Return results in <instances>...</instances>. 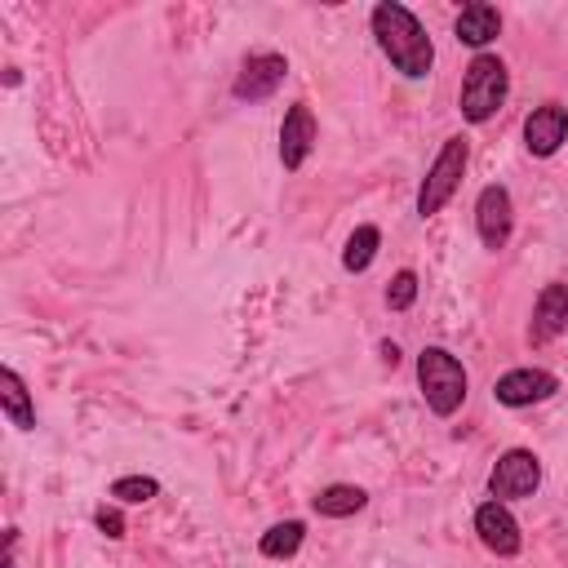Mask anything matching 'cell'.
<instances>
[{
    "mask_svg": "<svg viewBox=\"0 0 568 568\" xmlns=\"http://www.w3.org/2000/svg\"><path fill=\"white\" fill-rule=\"evenodd\" d=\"M368 27H373V40H377L382 58H386L399 75H408V80L430 75V67H435V44H430L426 27L417 22V13H413L408 4H399V0L373 4Z\"/></svg>",
    "mask_w": 568,
    "mask_h": 568,
    "instance_id": "obj_1",
    "label": "cell"
},
{
    "mask_svg": "<svg viewBox=\"0 0 568 568\" xmlns=\"http://www.w3.org/2000/svg\"><path fill=\"white\" fill-rule=\"evenodd\" d=\"M510 93V71L497 53H475L466 75H462V93H457V111L470 120V124H488L501 102Z\"/></svg>",
    "mask_w": 568,
    "mask_h": 568,
    "instance_id": "obj_2",
    "label": "cell"
},
{
    "mask_svg": "<svg viewBox=\"0 0 568 568\" xmlns=\"http://www.w3.org/2000/svg\"><path fill=\"white\" fill-rule=\"evenodd\" d=\"M417 386H422V399L435 417H453L466 404V368L444 346H426L417 355Z\"/></svg>",
    "mask_w": 568,
    "mask_h": 568,
    "instance_id": "obj_3",
    "label": "cell"
},
{
    "mask_svg": "<svg viewBox=\"0 0 568 568\" xmlns=\"http://www.w3.org/2000/svg\"><path fill=\"white\" fill-rule=\"evenodd\" d=\"M466 164H470V142L457 133V138H444V146H439V155L430 160V169H426V178H422V186H417V213L422 217H435L453 195H457V186H462V178H466Z\"/></svg>",
    "mask_w": 568,
    "mask_h": 568,
    "instance_id": "obj_4",
    "label": "cell"
},
{
    "mask_svg": "<svg viewBox=\"0 0 568 568\" xmlns=\"http://www.w3.org/2000/svg\"><path fill=\"white\" fill-rule=\"evenodd\" d=\"M541 488V462L528 448H506L497 457V466L488 470V493L493 501H515V497H532Z\"/></svg>",
    "mask_w": 568,
    "mask_h": 568,
    "instance_id": "obj_5",
    "label": "cell"
},
{
    "mask_svg": "<svg viewBox=\"0 0 568 568\" xmlns=\"http://www.w3.org/2000/svg\"><path fill=\"white\" fill-rule=\"evenodd\" d=\"M475 231H479V244L488 253H501L510 244V231H515V204H510V191L501 182L484 186L479 200H475Z\"/></svg>",
    "mask_w": 568,
    "mask_h": 568,
    "instance_id": "obj_6",
    "label": "cell"
},
{
    "mask_svg": "<svg viewBox=\"0 0 568 568\" xmlns=\"http://www.w3.org/2000/svg\"><path fill=\"white\" fill-rule=\"evenodd\" d=\"M284 75H288V58L284 53H275V49L248 53L244 67H240V75H235V84H231V93L240 102H262V98H271L284 84Z\"/></svg>",
    "mask_w": 568,
    "mask_h": 568,
    "instance_id": "obj_7",
    "label": "cell"
},
{
    "mask_svg": "<svg viewBox=\"0 0 568 568\" xmlns=\"http://www.w3.org/2000/svg\"><path fill=\"white\" fill-rule=\"evenodd\" d=\"M559 390V377L546 373V368H510L493 382V399L506 404V408H528V404H541Z\"/></svg>",
    "mask_w": 568,
    "mask_h": 568,
    "instance_id": "obj_8",
    "label": "cell"
},
{
    "mask_svg": "<svg viewBox=\"0 0 568 568\" xmlns=\"http://www.w3.org/2000/svg\"><path fill=\"white\" fill-rule=\"evenodd\" d=\"M564 142H568V106H559V102L532 106L528 120H524V146H528V155L550 160Z\"/></svg>",
    "mask_w": 568,
    "mask_h": 568,
    "instance_id": "obj_9",
    "label": "cell"
},
{
    "mask_svg": "<svg viewBox=\"0 0 568 568\" xmlns=\"http://www.w3.org/2000/svg\"><path fill=\"white\" fill-rule=\"evenodd\" d=\"M315 138H320V129H315L311 106H306V102H293V106L284 111V120H280V164H284L288 173H297V169L311 160Z\"/></svg>",
    "mask_w": 568,
    "mask_h": 568,
    "instance_id": "obj_10",
    "label": "cell"
},
{
    "mask_svg": "<svg viewBox=\"0 0 568 568\" xmlns=\"http://www.w3.org/2000/svg\"><path fill=\"white\" fill-rule=\"evenodd\" d=\"M564 328H568V284L550 280V284L537 293V302H532L528 342H532V346H546V342H555Z\"/></svg>",
    "mask_w": 568,
    "mask_h": 568,
    "instance_id": "obj_11",
    "label": "cell"
},
{
    "mask_svg": "<svg viewBox=\"0 0 568 568\" xmlns=\"http://www.w3.org/2000/svg\"><path fill=\"white\" fill-rule=\"evenodd\" d=\"M475 532H479V541H484L493 555H501V559L519 555V546H524L519 524H515V515L506 510V501H484V506L475 510Z\"/></svg>",
    "mask_w": 568,
    "mask_h": 568,
    "instance_id": "obj_12",
    "label": "cell"
},
{
    "mask_svg": "<svg viewBox=\"0 0 568 568\" xmlns=\"http://www.w3.org/2000/svg\"><path fill=\"white\" fill-rule=\"evenodd\" d=\"M453 31H457V40H462V44L484 49V44H493V40L501 36V13H497L493 4H484V0H470V4H462V13H457V22H453Z\"/></svg>",
    "mask_w": 568,
    "mask_h": 568,
    "instance_id": "obj_13",
    "label": "cell"
},
{
    "mask_svg": "<svg viewBox=\"0 0 568 568\" xmlns=\"http://www.w3.org/2000/svg\"><path fill=\"white\" fill-rule=\"evenodd\" d=\"M0 413L9 417V426L36 430V399H31L27 382L13 368H0Z\"/></svg>",
    "mask_w": 568,
    "mask_h": 568,
    "instance_id": "obj_14",
    "label": "cell"
},
{
    "mask_svg": "<svg viewBox=\"0 0 568 568\" xmlns=\"http://www.w3.org/2000/svg\"><path fill=\"white\" fill-rule=\"evenodd\" d=\"M364 506H368V493L359 484H328L311 497V510L324 519H346V515H359Z\"/></svg>",
    "mask_w": 568,
    "mask_h": 568,
    "instance_id": "obj_15",
    "label": "cell"
},
{
    "mask_svg": "<svg viewBox=\"0 0 568 568\" xmlns=\"http://www.w3.org/2000/svg\"><path fill=\"white\" fill-rule=\"evenodd\" d=\"M302 541H306V524L302 519H284V524H271L262 532L257 550H262V559H293L302 550Z\"/></svg>",
    "mask_w": 568,
    "mask_h": 568,
    "instance_id": "obj_16",
    "label": "cell"
},
{
    "mask_svg": "<svg viewBox=\"0 0 568 568\" xmlns=\"http://www.w3.org/2000/svg\"><path fill=\"white\" fill-rule=\"evenodd\" d=\"M377 248H382V231H377L373 222H364V226L351 231V240H346V248H342V266H346L351 275H359V271L373 266Z\"/></svg>",
    "mask_w": 568,
    "mask_h": 568,
    "instance_id": "obj_17",
    "label": "cell"
},
{
    "mask_svg": "<svg viewBox=\"0 0 568 568\" xmlns=\"http://www.w3.org/2000/svg\"><path fill=\"white\" fill-rule=\"evenodd\" d=\"M160 493V479H151V475H120L115 484H111V497L115 501H129V506H142V501H151Z\"/></svg>",
    "mask_w": 568,
    "mask_h": 568,
    "instance_id": "obj_18",
    "label": "cell"
},
{
    "mask_svg": "<svg viewBox=\"0 0 568 568\" xmlns=\"http://www.w3.org/2000/svg\"><path fill=\"white\" fill-rule=\"evenodd\" d=\"M413 302H417V271L404 266V271H395V280L386 284V306H390V311H408Z\"/></svg>",
    "mask_w": 568,
    "mask_h": 568,
    "instance_id": "obj_19",
    "label": "cell"
},
{
    "mask_svg": "<svg viewBox=\"0 0 568 568\" xmlns=\"http://www.w3.org/2000/svg\"><path fill=\"white\" fill-rule=\"evenodd\" d=\"M93 524H98V532H106L111 541H120V537H124V515H120L115 506H102V510L93 515Z\"/></svg>",
    "mask_w": 568,
    "mask_h": 568,
    "instance_id": "obj_20",
    "label": "cell"
},
{
    "mask_svg": "<svg viewBox=\"0 0 568 568\" xmlns=\"http://www.w3.org/2000/svg\"><path fill=\"white\" fill-rule=\"evenodd\" d=\"M382 359L395 368V364H399V346H395V342H382Z\"/></svg>",
    "mask_w": 568,
    "mask_h": 568,
    "instance_id": "obj_21",
    "label": "cell"
}]
</instances>
